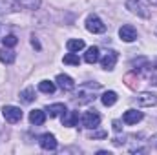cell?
Wrapping results in <instances>:
<instances>
[{
	"instance_id": "1",
	"label": "cell",
	"mask_w": 157,
	"mask_h": 155,
	"mask_svg": "<svg viewBox=\"0 0 157 155\" xmlns=\"http://www.w3.org/2000/svg\"><path fill=\"white\" fill-rule=\"evenodd\" d=\"M101 88V84L99 82H95V84H82L80 88H78L77 95L73 97V100L78 102V104H88V102H91L93 99H95V91Z\"/></svg>"
},
{
	"instance_id": "2",
	"label": "cell",
	"mask_w": 157,
	"mask_h": 155,
	"mask_svg": "<svg viewBox=\"0 0 157 155\" xmlns=\"http://www.w3.org/2000/svg\"><path fill=\"white\" fill-rule=\"evenodd\" d=\"M86 29H88L90 33H104V31H106V24H104L99 17L91 15V17L86 18Z\"/></svg>"
},
{
	"instance_id": "3",
	"label": "cell",
	"mask_w": 157,
	"mask_h": 155,
	"mask_svg": "<svg viewBox=\"0 0 157 155\" xmlns=\"http://www.w3.org/2000/svg\"><path fill=\"white\" fill-rule=\"evenodd\" d=\"M2 115H4V119H6L7 122L17 124V122H20V119H22V112H20V108H17V106H4Z\"/></svg>"
},
{
	"instance_id": "4",
	"label": "cell",
	"mask_w": 157,
	"mask_h": 155,
	"mask_svg": "<svg viewBox=\"0 0 157 155\" xmlns=\"http://www.w3.org/2000/svg\"><path fill=\"white\" fill-rule=\"evenodd\" d=\"M101 124V115L95 110H90L82 115V126H86L88 130H95Z\"/></svg>"
},
{
	"instance_id": "5",
	"label": "cell",
	"mask_w": 157,
	"mask_h": 155,
	"mask_svg": "<svg viewBox=\"0 0 157 155\" xmlns=\"http://www.w3.org/2000/svg\"><path fill=\"white\" fill-rule=\"evenodd\" d=\"M135 102H137V106H141V108H152V106L157 104V95L148 93V91H143V93H139V95L135 97Z\"/></svg>"
},
{
	"instance_id": "6",
	"label": "cell",
	"mask_w": 157,
	"mask_h": 155,
	"mask_svg": "<svg viewBox=\"0 0 157 155\" xmlns=\"http://www.w3.org/2000/svg\"><path fill=\"white\" fill-rule=\"evenodd\" d=\"M126 7H128L132 13H135V15H139V17H143V18H148V17H150L148 7H146L141 0H128V2H126Z\"/></svg>"
},
{
	"instance_id": "7",
	"label": "cell",
	"mask_w": 157,
	"mask_h": 155,
	"mask_svg": "<svg viewBox=\"0 0 157 155\" xmlns=\"http://www.w3.org/2000/svg\"><path fill=\"white\" fill-rule=\"evenodd\" d=\"M39 144H40L42 150L53 152V150L57 148V139H55V135H51V133H44V135L39 137Z\"/></svg>"
},
{
	"instance_id": "8",
	"label": "cell",
	"mask_w": 157,
	"mask_h": 155,
	"mask_svg": "<svg viewBox=\"0 0 157 155\" xmlns=\"http://www.w3.org/2000/svg\"><path fill=\"white\" fill-rule=\"evenodd\" d=\"M119 37L124 40V42H133L137 39V31L132 24H124L121 29H119Z\"/></svg>"
},
{
	"instance_id": "9",
	"label": "cell",
	"mask_w": 157,
	"mask_h": 155,
	"mask_svg": "<svg viewBox=\"0 0 157 155\" xmlns=\"http://www.w3.org/2000/svg\"><path fill=\"white\" fill-rule=\"evenodd\" d=\"M55 82H57V86H59L60 89H64V91H71V89H75V82H73V78L70 77V75L60 73V75H57Z\"/></svg>"
},
{
	"instance_id": "10",
	"label": "cell",
	"mask_w": 157,
	"mask_h": 155,
	"mask_svg": "<svg viewBox=\"0 0 157 155\" xmlns=\"http://www.w3.org/2000/svg\"><path fill=\"white\" fill-rule=\"evenodd\" d=\"M139 120H143V112H137V110H126L124 115H122V122L132 126V124H137Z\"/></svg>"
},
{
	"instance_id": "11",
	"label": "cell",
	"mask_w": 157,
	"mask_h": 155,
	"mask_svg": "<svg viewBox=\"0 0 157 155\" xmlns=\"http://www.w3.org/2000/svg\"><path fill=\"white\" fill-rule=\"evenodd\" d=\"M117 59H119V55H117V51H108L102 59H101V64H102V68L104 70H113L115 68V64H117Z\"/></svg>"
},
{
	"instance_id": "12",
	"label": "cell",
	"mask_w": 157,
	"mask_h": 155,
	"mask_svg": "<svg viewBox=\"0 0 157 155\" xmlns=\"http://www.w3.org/2000/svg\"><path fill=\"white\" fill-rule=\"evenodd\" d=\"M15 11H18V4L15 0H0V17L15 13Z\"/></svg>"
},
{
	"instance_id": "13",
	"label": "cell",
	"mask_w": 157,
	"mask_h": 155,
	"mask_svg": "<svg viewBox=\"0 0 157 155\" xmlns=\"http://www.w3.org/2000/svg\"><path fill=\"white\" fill-rule=\"evenodd\" d=\"M68 110H66V106L62 104V102H59V104H49L48 108H46V113L49 117H59V115H64Z\"/></svg>"
},
{
	"instance_id": "14",
	"label": "cell",
	"mask_w": 157,
	"mask_h": 155,
	"mask_svg": "<svg viewBox=\"0 0 157 155\" xmlns=\"http://www.w3.org/2000/svg\"><path fill=\"white\" fill-rule=\"evenodd\" d=\"M77 122H78V112H66L62 115V126L71 128V126H77Z\"/></svg>"
},
{
	"instance_id": "15",
	"label": "cell",
	"mask_w": 157,
	"mask_h": 155,
	"mask_svg": "<svg viewBox=\"0 0 157 155\" xmlns=\"http://www.w3.org/2000/svg\"><path fill=\"white\" fill-rule=\"evenodd\" d=\"M29 122L35 124V126H42V124L46 122V113H44L42 110H33V112L29 113Z\"/></svg>"
},
{
	"instance_id": "16",
	"label": "cell",
	"mask_w": 157,
	"mask_h": 155,
	"mask_svg": "<svg viewBox=\"0 0 157 155\" xmlns=\"http://www.w3.org/2000/svg\"><path fill=\"white\" fill-rule=\"evenodd\" d=\"M84 60H86L88 64H95V62L99 60V47H97V46L88 47V51L84 53Z\"/></svg>"
},
{
	"instance_id": "17",
	"label": "cell",
	"mask_w": 157,
	"mask_h": 155,
	"mask_svg": "<svg viewBox=\"0 0 157 155\" xmlns=\"http://www.w3.org/2000/svg\"><path fill=\"white\" fill-rule=\"evenodd\" d=\"M15 59H17V55H15V51H11L9 47L0 49V62H4V64H13Z\"/></svg>"
},
{
	"instance_id": "18",
	"label": "cell",
	"mask_w": 157,
	"mask_h": 155,
	"mask_svg": "<svg viewBox=\"0 0 157 155\" xmlns=\"http://www.w3.org/2000/svg\"><path fill=\"white\" fill-rule=\"evenodd\" d=\"M101 100H102L104 106H113L117 102V93L115 91H104L102 97H101Z\"/></svg>"
},
{
	"instance_id": "19",
	"label": "cell",
	"mask_w": 157,
	"mask_h": 155,
	"mask_svg": "<svg viewBox=\"0 0 157 155\" xmlns=\"http://www.w3.org/2000/svg\"><path fill=\"white\" fill-rule=\"evenodd\" d=\"M20 99H22V102H26V104L33 102V100H35V89H33L31 86L26 88L24 91H20Z\"/></svg>"
},
{
	"instance_id": "20",
	"label": "cell",
	"mask_w": 157,
	"mask_h": 155,
	"mask_svg": "<svg viewBox=\"0 0 157 155\" xmlns=\"http://www.w3.org/2000/svg\"><path fill=\"white\" fill-rule=\"evenodd\" d=\"M55 82H51V80H42L39 84V89L42 91V93H46V95H51L53 91H55Z\"/></svg>"
},
{
	"instance_id": "21",
	"label": "cell",
	"mask_w": 157,
	"mask_h": 155,
	"mask_svg": "<svg viewBox=\"0 0 157 155\" xmlns=\"http://www.w3.org/2000/svg\"><path fill=\"white\" fill-rule=\"evenodd\" d=\"M68 49L70 51H73V53H77V51H80V49H84V40H80V39H71V40H68Z\"/></svg>"
},
{
	"instance_id": "22",
	"label": "cell",
	"mask_w": 157,
	"mask_h": 155,
	"mask_svg": "<svg viewBox=\"0 0 157 155\" xmlns=\"http://www.w3.org/2000/svg\"><path fill=\"white\" fill-rule=\"evenodd\" d=\"M15 2L26 9H39L40 6V0H15Z\"/></svg>"
},
{
	"instance_id": "23",
	"label": "cell",
	"mask_w": 157,
	"mask_h": 155,
	"mask_svg": "<svg viewBox=\"0 0 157 155\" xmlns=\"http://www.w3.org/2000/svg\"><path fill=\"white\" fill-rule=\"evenodd\" d=\"M64 64H70V66H78V64H80V59H78L73 51H70L68 55H64Z\"/></svg>"
},
{
	"instance_id": "24",
	"label": "cell",
	"mask_w": 157,
	"mask_h": 155,
	"mask_svg": "<svg viewBox=\"0 0 157 155\" xmlns=\"http://www.w3.org/2000/svg\"><path fill=\"white\" fill-rule=\"evenodd\" d=\"M17 42H18V39H17L15 35H6V37L2 39L4 47H13V46H17Z\"/></svg>"
},
{
	"instance_id": "25",
	"label": "cell",
	"mask_w": 157,
	"mask_h": 155,
	"mask_svg": "<svg viewBox=\"0 0 157 155\" xmlns=\"http://www.w3.org/2000/svg\"><path fill=\"white\" fill-rule=\"evenodd\" d=\"M91 137H93V139H95V137H97V139H102V137H106V131H95Z\"/></svg>"
},
{
	"instance_id": "26",
	"label": "cell",
	"mask_w": 157,
	"mask_h": 155,
	"mask_svg": "<svg viewBox=\"0 0 157 155\" xmlns=\"http://www.w3.org/2000/svg\"><path fill=\"white\" fill-rule=\"evenodd\" d=\"M113 130H115V131H121V130H122V128H121V122H119V120H113Z\"/></svg>"
},
{
	"instance_id": "27",
	"label": "cell",
	"mask_w": 157,
	"mask_h": 155,
	"mask_svg": "<svg viewBox=\"0 0 157 155\" xmlns=\"http://www.w3.org/2000/svg\"><path fill=\"white\" fill-rule=\"evenodd\" d=\"M150 142H152V146H154V148H157V133L152 137V139H150Z\"/></svg>"
},
{
	"instance_id": "28",
	"label": "cell",
	"mask_w": 157,
	"mask_h": 155,
	"mask_svg": "<svg viewBox=\"0 0 157 155\" xmlns=\"http://www.w3.org/2000/svg\"><path fill=\"white\" fill-rule=\"evenodd\" d=\"M31 44H33V46H35V47H37V49H40V44H39V40L35 39V37H33V39H31Z\"/></svg>"
},
{
	"instance_id": "29",
	"label": "cell",
	"mask_w": 157,
	"mask_h": 155,
	"mask_svg": "<svg viewBox=\"0 0 157 155\" xmlns=\"http://www.w3.org/2000/svg\"><path fill=\"white\" fill-rule=\"evenodd\" d=\"M152 2H154V4H157V0H152Z\"/></svg>"
},
{
	"instance_id": "30",
	"label": "cell",
	"mask_w": 157,
	"mask_h": 155,
	"mask_svg": "<svg viewBox=\"0 0 157 155\" xmlns=\"http://www.w3.org/2000/svg\"><path fill=\"white\" fill-rule=\"evenodd\" d=\"M0 31H2V26H0Z\"/></svg>"
},
{
	"instance_id": "31",
	"label": "cell",
	"mask_w": 157,
	"mask_h": 155,
	"mask_svg": "<svg viewBox=\"0 0 157 155\" xmlns=\"http://www.w3.org/2000/svg\"><path fill=\"white\" fill-rule=\"evenodd\" d=\"M155 35H157V31H155Z\"/></svg>"
}]
</instances>
